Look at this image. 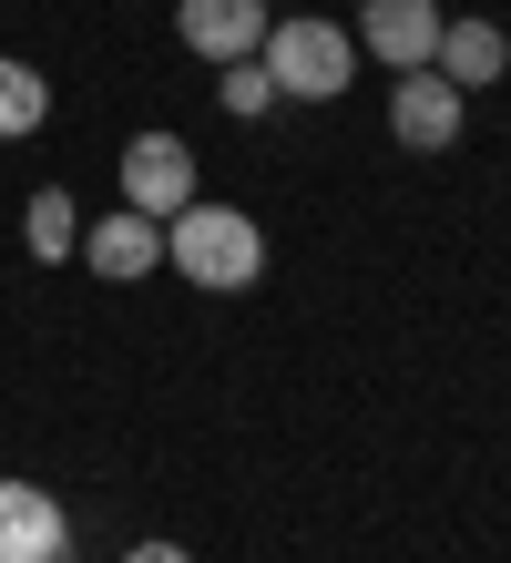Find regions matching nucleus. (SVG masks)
Returning a JSON list of instances; mask_svg holds the SVG:
<instances>
[{
	"mask_svg": "<svg viewBox=\"0 0 511 563\" xmlns=\"http://www.w3.org/2000/svg\"><path fill=\"white\" fill-rule=\"evenodd\" d=\"M164 267H185L195 287H256L266 277V236H256V216L246 206H204V195H195V206L185 216H164Z\"/></svg>",
	"mask_w": 511,
	"mask_h": 563,
	"instance_id": "f257e3e1",
	"label": "nucleus"
},
{
	"mask_svg": "<svg viewBox=\"0 0 511 563\" xmlns=\"http://www.w3.org/2000/svg\"><path fill=\"white\" fill-rule=\"evenodd\" d=\"M256 62H266V82L287 92V103H337V92L358 82V42L337 21H266V42H256Z\"/></svg>",
	"mask_w": 511,
	"mask_h": 563,
	"instance_id": "f03ea898",
	"label": "nucleus"
},
{
	"mask_svg": "<svg viewBox=\"0 0 511 563\" xmlns=\"http://www.w3.org/2000/svg\"><path fill=\"white\" fill-rule=\"evenodd\" d=\"M123 206L154 216V225L195 206V154H185V134H133L123 144Z\"/></svg>",
	"mask_w": 511,
	"mask_h": 563,
	"instance_id": "7ed1b4c3",
	"label": "nucleus"
},
{
	"mask_svg": "<svg viewBox=\"0 0 511 563\" xmlns=\"http://www.w3.org/2000/svg\"><path fill=\"white\" fill-rule=\"evenodd\" d=\"M440 0H358V31L348 42L358 52H379L389 73H430V52H440Z\"/></svg>",
	"mask_w": 511,
	"mask_h": 563,
	"instance_id": "20e7f679",
	"label": "nucleus"
},
{
	"mask_svg": "<svg viewBox=\"0 0 511 563\" xmlns=\"http://www.w3.org/2000/svg\"><path fill=\"white\" fill-rule=\"evenodd\" d=\"M460 113H470V92L440 82V73H399V82H389V134H399L409 154H451V144H460Z\"/></svg>",
	"mask_w": 511,
	"mask_h": 563,
	"instance_id": "39448f33",
	"label": "nucleus"
},
{
	"mask_svg": "<svg viewBox=\"0 0 511 563\" xmlns=\"http://www.w3.org/2000/svg\"><path fill=\"white\" fill-rule=\"evenodd\" d=\"M73 553V522L42 482H0V563H62Z\"/></svg>",
	"mask_w": 511,
	"mask_h": 563,
	"instance_id": "423d86ee",
	"label": "nucleus"
},
{
	"mask_svg": "<svg viewBox=\"0 0 511 563\" xmlns=\"http://www.w3.org/2000/svg\"><path fill=\"white\" fill-rule=\"evenodd\" d=\"M175 31H185V52H204V62L225 73V62H256L266 0H175Z\"/></svg>",
	"mask_w": 511,
	"mask_h": 563,
	"instance_id": "0eeeda50",
	"label": "nucleus"
},
{
	"mask_svg": "<svg viewBox=\"0 0 511 563\" xmlns=\"http://www.w3.org/2000/svg\"><path fill=\"white\" fill-rule=\"evenodd\" d=\"M73 256H82L92 277H113V287H123V277H154V267H164V225L123 206V216H102V225H82V246H73Z\"/></svg>",
	"mask_w": 511,
	"mask_h": 563,
	"instance_id": "6e6552de",
	"label": "nucleus"
},
{
	"mask_svg": "<svg viewBox=\"0 0 511 563\" xmlns=\"http://www.w3.org/2000/svg\"><path fill=\"white\" fill-rule=\"evenodd\" d=\"M430 73H440V82H460V92L501 82V73H511V31H501V21H440Z\"/></svg>",
	"mask_w": 511,
	"mask_h": 563,
	"instance_id": "1a4fd4ad",
	"label": "nucleus"
},
{
	"mask_svg": "<svg viewBox=\"0 0 511 563\" xmlns=\"http://www.w3.org/2000/svg\"><path fill=\"white\" fill-rule=\"evenodd\" d=\"M42 123H52V82L31 73V62H11V52H0V144L42 134Z\"/></svg>",
	"mask_w": 511,
	"mask_h": 563,
	"instance_id": "9d476101",
	"label": "nucleus"
},
{
	"mask_svg": "<svg viewBox=\"0 0 511 563\" xmlns=\"http://www.w3.org/2000/svg\"><path fill=\"white\" fill-rule=\"evenodd\" d=\"M21 236H31V256H42V267H62V256L82 246V216H73V195H62V185H42V195H31V216H21Z\"/></svg>",
	"mask_w": 511,
	"mask_h": 563,
	"instance_id": "9b49d317",
	"label": "nucleus"
},
{
	"mask_svg": "<svg viewBox=\"0 0 511 563\" xmlns=\"http://www.w3.org/2000/svg\"><path fill=\"white\" fill-rule=\"evenodd\" d=\"M215 92H225V113H246V123H256L266 103H277V82H266V62H225V82H215Z\"/></svg>",
	"mask_w": 511,
	"mask_h": 563,
	"instance_id": "f8f14e48",
	"label": "nucleus"
},
{
	"mask_svg": "<svg viewBox=\"0 0 511 563\" xmlns=\"http://www.w3.org/2000/svg\"><path fill=\"white\" fill-rule=\"evenodd\" d=\"M123 563H195V553H185V543H133Z\"/></svg>",
	"mask_w": 511,
	"mask_h": 563,
	"instance_id": "ddd939ff",
	"label": "nucleus"
}]
</instances>
